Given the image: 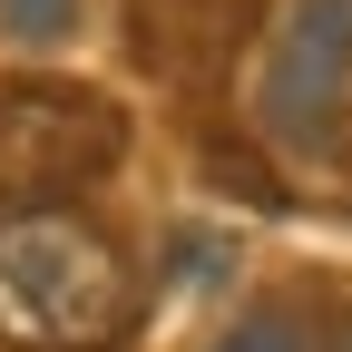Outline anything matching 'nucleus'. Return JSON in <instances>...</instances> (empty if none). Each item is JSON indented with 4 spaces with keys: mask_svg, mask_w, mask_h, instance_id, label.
<instances>
[{
    "mask_svg": "<svg viewBox=\"0 0 352 352\" xmlns=\"http://www.w3.org/2000/svg\"><path fill=\"white\" fill-rule=\"evenodd\" d=\"M127 284L118 245L69 206L0 215V342L20 352H98L127 333Z\"/></svg>",
    "mask_w": 352,
    "mask_h": 352,
    "instance_id": "f257e3e1",
    "label": "nucleus"
},
{
    "mask_svg": "<svg viewBox=\"0 0 352 352\" xmlns=\"http://www.w3.org/2000/svg\"><path fill=\"white\" fill-rule=\"evenodd\" d=\"M127 147V118L88 88H59V78H20L0 88V206L10 215H39L78 196L88 176H108Z\"/></svg>",
    "mask_w": 352,
    "mask_h": 352,
    "instance_id": "f03ea898",
    "label": "nucleus"
},
{
    "mask_svg": "<svg viewBox=\"0 0 352 352\" xmlns=\"http://www.w3.org/2000/svg\"><path fill=\"white\" fill-rule=\"evenodd\" d=\"M342 78H352V0H294L274 50H264L254 108L284 147H333L342 127Z\"/></svg>",
    "mask_w": 352,
    "mask_h": 352,
    "instance_id": "7ed1b4c3",
    "label": "nucleus"
},
{
    "mask_svg": "<svg viewBox=\"0 0 352 352\" xmlns=\"http://www.w3.org/2000/svg\"><path fill=\"white\" fill-rule=\"evenodd\" d=\"M314 333H323V314H303V303H264V314H245V323L215 333V352H314Z\"/></svg>",
    "mask_w": 352,
    "mask_h": 352,
    "instance_id": "20e7f679",
    "label": "nucleus"
},
{
    "mask_svg": "<svg viewBox=\"0 0 352 352\" xmlns=\"http://www.w3.org/2000/svg\"><path fill=\"white\" fill-rule=\"evenodd\" d=\"M69 20H78V0H0V30L30 39V50H39V39H59Z\"/></svg>",
    "mask_w": 352,
    "mask_h": 352,
    "instance_id": "39448f33",
    "label": "nucleus"
},
{
    "mask_svg": "<svg viewBox=\"0 0 352 352\" xmlns=\"http://www.w3.org/2000/svg\"><path fill=\"white\" fill-rule=\"evenodd\" d=\"M314 352H352V303H333V314H323V333H314Z\"/></svg>",
    "mask_w": 352,
    "mask_h": 352,
    "instance_id": "423d86ee",
    "label": "nucleus"
}]
</instances>
